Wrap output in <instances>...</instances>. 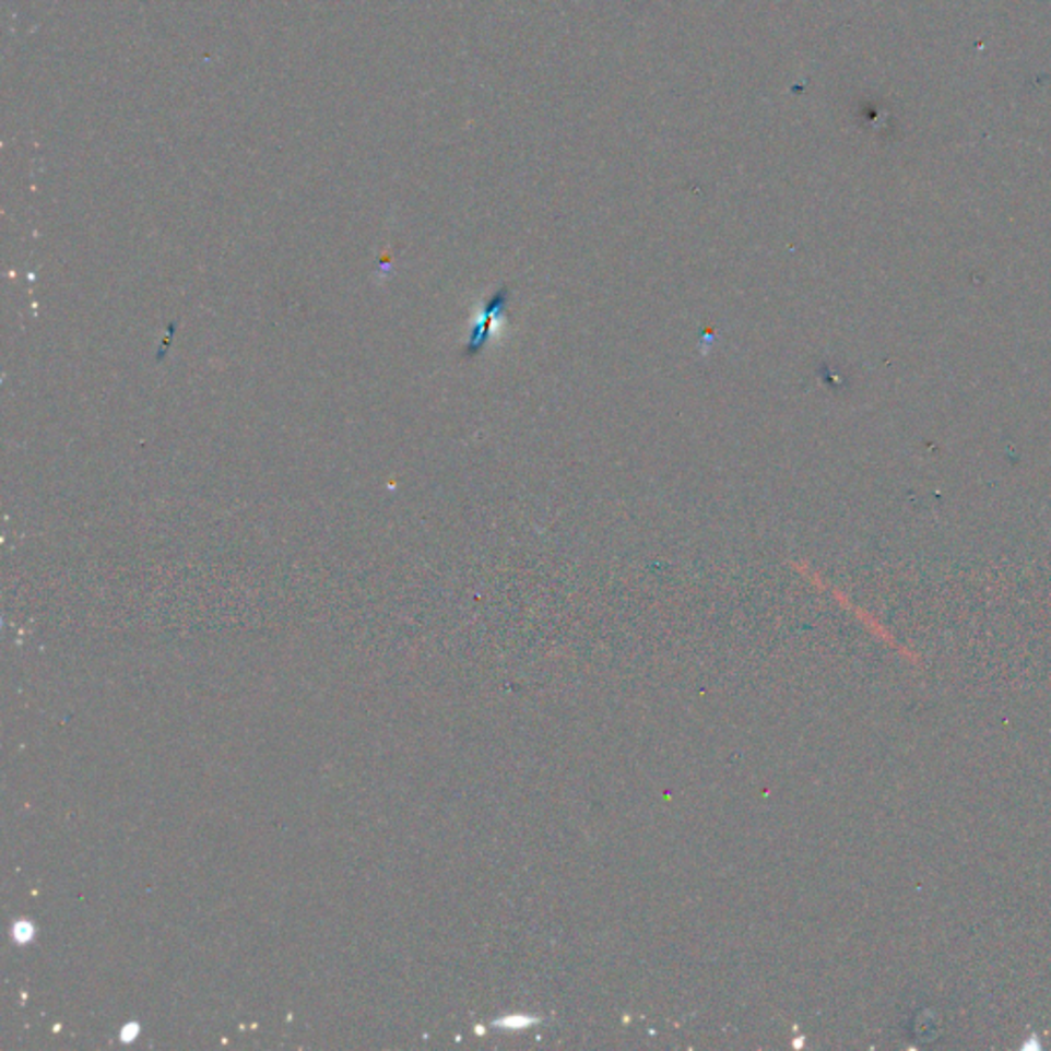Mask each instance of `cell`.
Listing matches in <instances>:
<instances>
[{
  "label": "cell",
  "instance_id": "6da1fadb",
  "mask_svg": "<svg viewBox=\"0 0 1051 1051\" xmlns=\"http://www.w3.org/2000/svg\"><path fill=\"white\" fill-rule=\"evenodd\" d=\"M506 305H508V290H499V292L493 296L492 300L487 303V306H485V310H483V315L479 317V321H475V327H473V331H471V338H469L467 347H464V356H479V352L487 345V341L492 338L493 324L504 315Z\"/></svg>",
  "mask_w": 1051,
  "mask_h": 1051
}]
</instances>
